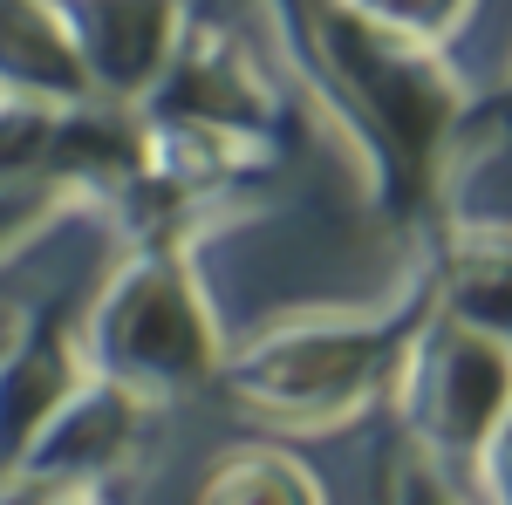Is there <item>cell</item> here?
<instances>
[{"label": "cell", "instance_id": "obj_7", "mask_svg": "<svg viewBox=\"0 0 512 505\" xmlns=\"http://www.w3.org/2000/svg\"><path fill=\"white\" fill-rule=\"evenodd\" d=\"M151 417H158V403H144V396H130V389L89 376V383L48 417V430L28 444L21 471L41 478V485H55V492H96L103 478H117V471L144 451Z\"/></svg>", "mask_w": 512, "mask_h": 505}, {"label": "cell", "instance_id": "obj_14", "mask_svg": "<svg viewBox=\"0 0 512 505\" xmlns=\"http://www.w3.org/2000/svg\"><path fill=\"white\" fill-rule=\"evenodd\" d=\"M485 505H512V410L485 444Z\"/></svg>", "mask_w": 512, "mask_h": 505}, {"label": "cell", "instance_id": "obj_6", "mask_svg": "<svg viewBox=\"0 0 512 505\" xmlns=\"http://www.w3.org/2000/svg\"><path fill=\"white\" fill-rule=\"evenodd\" d=\"M62 21L76 35L89 96L110 110H137L192 28L185 0H62Z\"/></svg>", "mask_w": 512, "mask_h": 505}, {"label": "cell", "instance_id": "obj_16", "mask_svg": "<svg viewBox=\"0 0 512 505\" xmlns=\"http://www.w3.org/2000/svg\"><path fill=\"white\" fill-rule=\"evenodd\" d=\"M62 505H103V499H96V492H69Z\"/></svg>", "mask_w": 512, "mask_h": 505}, {"label": "cell", "instance_id": "obj_10", "mask_svg": "<svg viewBox=\"0 0 512 505\" xmlns=\"http://www.w3.org/2000/svg\"><path fill=\"white\" fill-rule=\"evenodd\" d=\"M0 96L41 103V110L96 103L76 35L62 21V0H0Z\"/></svg>", "mask_w": 512, "mask_h": 505}, {"label": "cell", "instance_id": "obj_8", "mask_svg": "<svg viewBox=\"0 0 512 505\" xmlns=\"http://www.w3.org/2000/svg\"><path fill=\"white\" fill-rule=\"evenodd\" d=\"M82 383H89V362H82L76 321L62 308L14 314V328L0 342V478L21 471L28 444Z\"/></svg>", "mask_w": 512, "mask_h": 505}, {"label": "cell", "instance_id": "obj_11", "mask_svg": "<svg viewBox=\"0 0 512 505\" xmlns=\"http://www.w3.org/2000/svg\"><path fill=\"white\" fill-rule=\"evenodd\" d=\"M192 505H328L315 471L280 444H239L226 458H212L205 485Z\"/></svg>", "mask_w": 512, "mask_h": 505}, {"label": "cell", "instance_id": "obj_4", "mask_svg": "<svg viewBox=\"0 0 512 505\" xmlns=\"http://www.w3.org/2000/svg\"><path fill=\"white\" fill-rule=\"evenodd\" d=\"M396 410L410 430V451L444 471L458 492L485 499V444L512 410V349L451 314H431L410 349Z\"/></svg>", "mask_w": 512, "mask_h": 505}, {"label": "cell", "instance_id": "obj_2", "mask_svg": "<svg viewBox=\"0 0 512 505\" xmlns=\"http://www.w3.org/2000/svg\"><path fill=\"white\" fill-rule=\"evenodd\" d=\"M437 314L431 273L410 280L376 314H294L260 328L246 349H226L219 389L267 430H342L369 410L396 403L410 349Z\"/></svg>", "mask_w": 512, "mask_h": 505}, {"label": "cell", "instance_id": "obj_1", "mask_svg": "<svg viewBox=\"0 0 512 505\" xmlns=\"http://www.w3.org/2000/svg\"><path fill=\"white\" fill-rule=\"evenodd\" d=\"M315 96L349 123L369 157L376 212L431 233L451 212V178L485 157L478 96L444 69V48H417L369 28L349 0H274Z\"/></svg>", "mask_w": 512, "mask_h": 505}, {"label": "cell", "instance_id": "obj_5", "mask_svg": "<svg viewBox=\"0 0 512 505\" xmlns=\"http://www.w3.org/2000/svg\"><path fill=\"white\" fill-rule=\"evenodd\" d=\"M144 123H158V130H192L205 144L246 157V151H267V137H274V123H280V103L226 35L185 28L171 69H164L158 89L144 96Z\"/></svg>", "mask_w": 512, "mask_h": 505}, {"label": "cell", "instance_id": "obj_12", "mask_svg": "<svg viewBox=\"0 0 512 505\" xmlns=\"http://www.w3.org/2000/svg\"><path fill=\"white\" fill-rule=\"evenodd\" d=\"M355 14L369 21V28H383L396 41H417V48H444V41L458 35L465 21H472L478 0H349Z\"/></svg>", "mask_w": 512, "mask_h": 505}, {"label": "cell", "instance_id": "obj_15", "mask_svg": "<svg viewBox=\"0 0 512 505\" xmlns=\"http://www.w3.org/2000/svg\"><path fill=\"white\" fill-rule=\"evenodd\" d=\"M69 492H55V485H41L28 471H14V478H0V505H62Z\"/></svg>", "mask_w": 512, "mask_h": 505}, {"label": "cell", "instance_id": "obj_13", "mask_svg": "<svg viewBox=\"0 0 512 505\" xmlns=\"http://www.w3.org/2000/svg\"><path fill=\"white\" fill-rule=\"evenodd\" d=\"M390 505H485V499H472V492H458L444 471H431L410 444L390 458Z\"/></svg>", "mask_w": 512, "mask_h": 505}, {"label": "cell", "instance_id": "obj_3", "mask_svg": "<svg viewBox=\"0 0 512 505\" xmlns=\"http://www.w3.org/2000/svg\"><path fill=\"white\" fill-rule=\"evenodd\" d=\"M76 342L89 376L130 389L144 403H171L219 383L226 369V328L198 287L185 246H137L96 308L76 321Z\"/></svg>", "mask_w": 512, "mask_h": 505}, {"label": "cell", "instance_id": "obj_9", "mask_svg": "<svg viewBox=\"0 0 512 505\" xmlns=\"http://www.w3.org/2000/svg\"><path fill=\"white\" fill-rule=\"evenodd\" d=\"M424 239H431L424 273H431L437 314H451V321H465V328L512 349V226L444 212Z\"/></svg>", "mask_w": 512, "mask_h": 505}, {"label": "cell", "instance_id": "obj_17", "mask_svg": "<svg viewBox=\"0 0 512 505\" xmlns=\"http://www.w3.org/2000/svg\"><path fill=\"white\" fill-rule=\"evenodd\" d=\"M7 328H14V314H0V342H7Z\"/></svg>", "mask_w": 512, "mask_h": 505}]
</instances>
